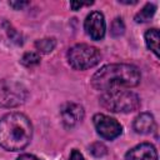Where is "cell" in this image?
<instances>
[{"label":"cell","mask_w":160,"mask_h":160,"mask_svg":"<svg viewBox=\"0 0 160 160\" xmlns=\"http://www.w3.org/2000/svg\"><path fill=\"white\" fill-rule=\"evenodd\" d=\"M140 70L131 64H109L91 78V85L99 91L134 88L140 82Z\"/></svg>","instance_id":"6da1fadb"},{"label":"cell","mask_w":160,"mask_h":160,"mask_svg":"<svg viewBox=\"0 0 160 160\" xmlns=\"http://www.w3.org/2000/svg\"><path fill=\"white\" fill-rule=\"evenodd\" d=\"M32 138L30 119L21 112H9L0 119V146L8 151H20Z\"/></svg>","instance_id":"7a4b0ae2"},{"label":"cell","mask_w":160,"mask_h":160,"mask_svg":"<svg viewBox=\"0 0 160 160\" xmlns=\"http://www.w3.org/2000/svg\"><path fill=\"white\" fill-rule=\"evenodd\" d=\"M100 105L111 112H131L140 106L139 96L126 89H115L104 91L99 98Z\"/></svg>","instance_id":"3957f363"},{"label":"cell","mask_w":160,"mask_h":160,"mask_svg":"<svg viewBox=\"0 0 160 160\" xmlns=\"http://www.w3.org/2000/svg\"><path fill=\"white\" fill-rule=\"evenodd\" d=\"M69 65L75 70H86L98 65L101 60L100 51L88 44H76L68 50Z\"/></svg>","instance_id":"277c9868"},{"label":"cell","mask_w":160,"mask_h":160,"mask_svg":"<svg viewBox=\"0 0 160 160\" xmlns=\"http://www.w3.org/2000/svg\"><path fill=\"white\" fill-rule=\"evenodd\" d=\"M28 89L15 80H0V108H16L28 99Z\"/></svg>","instance_id":"5b68a950"},{"label":"cell","mask_w":160,"mask_h":160,"mask_svg":"<svg viewBox=\"0 0 160 160\" xmlns=\"http://www.w3.org/2000/svg\"><path fill=\"white\" fill-rule=\"evenodd\" d=\"M92 122L96 132L102 139L114 140L122 132V126L120 125V122L116 119L110 118L105 114H95L92 118Z\"/></svg>","instance_id":"8992f818"},{"label":"cell","mask_w":160,"mask_h":160,"mask_svg":"<svg viewBox=\"0 0 160 160\" xmlns=\"http://www.w3.org/2000/svg\"><path fill=\"white\" fill-rule=\"evenodd\" d=\"M84 29L92 40H101L105 36V30H106L105 18L102 12L91 11L84 21Z\"/></svg>","instance_id":"52a82bcc"},{"label":"cell","mask_w":160,"mask_h":160,"mask_svg":"<svg viewBox=\"0 0 160 160\" xmlns=\"http://www.w3.org/2000/svg\"><path fill=\"white\" fill-rule=\"evenodd\" d=\"M62 124L66 128H72L78 125L84 119V108L76 102H66L61 106L60 110Z\"/></svg>","instance_id":"ba28073f"},{"label":"cell","mask_w":160,"mask_h":160,"mask_svg":"<svg viewBox=\"0 0 160 160\" xmlns=\"http://www.w3.org/2000/svg\"><path fill=\"white\" fill-rule=\"evenodd\" d=\"M125 160H158V151L152 144L142 142L130 149L125 155Z\"/></svg>","instance_id":"9c48e42d"},{"label":"cell","mask_w":160,"mask_h":160,"mask_svg":"<svg viewBox=\"0 0 160 160\" xmlns=\"http://www.w3.org/2000/svg\"><path fill=\"white\" fill-rule=\"evenodd\" d=\"M134 130L138 134H150L155 130V120L150 112H141L134 120Z\"/></svg>","instance_id":"30bf717a"},{"label":"cell","mask_w":160,"mask_h":160,"mask_svg":"<svg viewBox=\"0 0 160 160\" xmlns=\"http://www.w3.org/2000/svg\"><path fill=\"white\" fill-rule=\"evenodd\" d=\"M145 44L150 51L159 58V30L152 28L145 32Z\"/></svg>","instance_id":"8fae6325"},{"label":"cell","mask_w":160,"mask_h":160,"mask_svg":"<svg viewBox=\"0 0 160 160\" xmlns=\"http://www.w3.org/2000/svg\"><path fill=\"white\" fill-rule=\"evenodd\" d=\"M155 11H156V6H155L154 4L148 2V4L135 15V21H136V22H146V21H149V20L154 16Z\"/></svg>","instance_id":"7c38bea8"},{"label":"cell","mask_w":160,"mask_h":160,"mask_svg":"<svg viewBox=\"0 0 160 160\" xmlns=\"http://www.w3.org/2000/svg\"><path fill=\"white\" fill-rule=\"evenodd\" d=\"M56 46V40L54 38H44L35 41V48L39 50V52L49 54L51 52Z\"/></svg>","instance_id":"4fadbf2b"},{"label":"cell","mask_w":160,"mask_h":160,"mask_svg":"<svg viewBox=\"0 0 160 160\" xmlns=\"http://www.w3.org/2000/svg\"><path fill=\"white\" fill-rule=\"evenodd\" d=\"M20 62L25 68H32V66L40 64V55L36 51H28L22 55Z\"/></svg>","instance_id":"5bb4252c"},{"label":"cell","mask_w":160,"mask_h":160,"mask_svg":"<svg viewBox=\"0 0 160 160\" xmlns=\"http://www.w3.org/2000/svg\"><path fill=\"white\" fill-rule=\"evenodd\" d=\"M125 31V25L122 22V19L121 18H116L112 22H111V29H110V32L112 36H120L122 35Z\"/></svg>","instance_id":"9a60e30c"},{"label":"cell","mask_w":160,"mask_h":160,"mask_svg":"<svg viewBox=\"0 0 160 160\" xmlns=\"http://www.w3.org/2000/svg\"><path fill=\"white\" fill-rule=\"evenodd\" d=\"M90 152L96 158H101L108 152V149L102 142H94L90 146Z\"/></svg>","instance_id":"2e32d148"},{"label":"cell","mask_w":160,"mask_h":160,"mask_svg":"<svg viewBox=\"0 0 160 160\" xmlns=\"http://www.w3.org/2000/svg\"><path fill=\"white\" fill-rule=\"evenodd\" d=\"M6 31H8V35H9V38L14 41V42H16V44H19V45H21L22 44V40H21V35L10 25L8 29H6Z\"/></svg>","instance_id":"e0dca14e"},{"label":"cell","mask_w":160,"mask_h":160,"mask_svg":"<svg viewBox=\"0 0 160 160\" xmlns=\"http://www.w3.org/2000/svg\"><path fill=\"white\" fill-rule=\"evenodd\" d=\"M9 5L11 8H14L15 10H21V9H24L25 6L29 5V1H10Z\"/></svg>","instance_id":"ac0fdd59"},{"label":"cell","mask_w":160,"mask_h":160,"mask_svg":"<svg viewBox=\"0 0 160 160\" xmlns=\"http://www.w3.org/2000/svg\"><path fill=\"white\" fill-rule=\"evenodd\" d=\"M69 160H85V158L82 156V154H81L79 150L74 149V150L71 151V154H70Z\"/></svg>","instance_id":"d6986e66"},{"label":"cell","mask_w":160,"mask_h":160,"mask_svg":"<svg viewBox=\"0 0 160 160\" xmlns=\"http://www.w3.org/2000/svg\"><path fill=\"white\" fill-rule=\"evenodd\" d=\"M16 160H40V159L36 158L35 155H31V154H22Z\"/></svg>","instance_id":"ffe728a7"},{"label":"cell","mask_w":160,"mask_h":160,"mask_svg":"<svg viewBox=\"0 0 160 160\" xmlns=\"http://www.w3.org/2000/svg\"><path fill=\"white\" fill-rule=\"evenodd\" d=\"M90 4H92V2H75V1H72V2H70V6L72 10H78L79 8H81L84 5H90Z\"/></svg>","instance_id":"44dd1931"}]
</instances>
